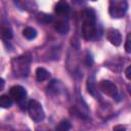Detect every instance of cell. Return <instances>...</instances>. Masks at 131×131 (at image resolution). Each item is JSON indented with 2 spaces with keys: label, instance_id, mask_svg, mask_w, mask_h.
I'll use <instances>...</instances> for the list:
<instances>
[{
  "label": "cell",
  "instance_id": "obj_11",
  "mask_svg": "<svg viewBox=\"0 0 131 131\" xmlns=\"http://www.w3.org/2000/svg\"><path fill=\"white\" fill-rule=\"evenodd\" d=\"M13 100L10 98L9 95H1L0 96V107L2 108H9L12 105Z\"/></svg>",
  "mask_w": 131,
  "mask_h": 131
},
{
  "label": "cell",
  "instance_id": "obj_5",
  "mask_svg": "<svg viewBox=\"0 0 131 131\" xmlns=\"http://www.w3.org/2000/svg\"><path fill=\"white\" fill-rule=\"evenodd\" d=\"M99 89L101 92H103L104 94H106L107 96L111 97H117L118 95V88L115 85V83H113L110 80H102L99 83Z\"/></svg>",
  "mask_w": 131,
  "mask_h": 131
},
{
  "label": "cell",
  "instance_id": "obj_15",
  "mask_svg": "<svg viewBox=\"0 0 131 131\" xmlns=\"http://www.w3.org/2000/svg\"><path fill=\"white\" fill-rule=\"evenodd\" d=\"M87 89H88V92H89L91 95H93V96L96 95V91H97V90H96L95 82L93 81V77L88 79V81H87Z\"/></svg>",
  "mask_w": 131,
  "mask_h": 131
},
{
  "label": "cell",
  "instance_id": "obj_10",
  "mask_svg": "<svg viewBox=\"0 0 131 131\" xmlns=\"http://www.w3.org/2000/svg\"><path fill=\"white\" fill-rule=\"evenodd\" d=\"M49 78H50V73L47 70H45L44 68H37V70H36V79L39 82L46 81Z\"/></svg>",
  "mask_w": 131,
  "mask_h": 131
},
{
  "label": "cell",
  "instance_id": "obj_6",
  "mask_svg": "<svg viewBox=\"0 0 131 131\" xmlns=\"http://www.w3.org/2000/svg\"><path fill=\"white\" fill-rule=\"evenodd\" d=\"M27 95V91L26 89L20 86V85H14L10 88V91H9V96L12 100H15V101H20L23 100Z\"/></svg>",
  "mask_w": 131,
  "mask_h": 131
},
{
  "label": "cell",
  "instance_id": "obj_16",
  "mask_svg": "<svg viewBox=\"0 0 131 131\" xmlns=\"http://www.w3.org/2000/svg\"><path fill=\"white\" fill-rule=\"evenodd\" d=\"M70 129H71V124L69 121H66V120L61 121L56 127V131H69Z\"/></svg>",
  "mask_w": 131,
  "mask_h": 131
},
{
  "label": "cell",
  "instance_id": "obj_8",
  "mask_svg": "<svg viewBox=\"0 0 131 131\" xmlns=\"http://www.w3.org/2000/svg\"><path fill=\"white\" fill-rule=\"evenodd\" d=\"M71 7L67 1H59L54 6V11L59 15H66L70 12Z\"/></svg>",
  "mask_w": 131,
  "mask_h": 131
},
{
  "label": "cell",
  "instance_id": "obj_4",
  "mask_svg": "<svg viewBox=\"0 0 131 131\" xmlns=\"http://www.w3.org/2000/svg\"><path fill=\"white\" fill-rule=\"evenodd\" d=\"M28 112H29L31 119L35 122H41L45 118L44 110H43L41 103L38 102L37 100L32 99L28 102Z\"/></svg>",
  "mask_w": 131,
  "mask_h": 131
},
{
  "label": "cell",
  "instance_id": "obj_17",
  "mask_svg": "<svg viewBox=\"0 0 131 131\" xmlns=\"http://www.w3.org/2000/svg\"><path fill=\"white\" fill-rule=\"evenodd\" d=\"M130 34L127 35V38H126V42H125V50L127 53H130L131 52V44H130Z\"/></svg>",
  "mask_w": 131,
  "mask_h": 131
},
{
  "label": "cell",
  "instance_id": "obj_7",
  "mask_svg": "<svg viewBox=\"0 0 131 131\" xmlns=\"http://www.w3.org/2000/svg\"><path fill=\"white\" fill-rule=\"evenodd\" d=\"M105 36H106V39L113 45H115V46L121 45V43H122V35H121V33L118 30L113 29V28H110V29L106 30Z\"/></svg>",
  "mask_w": 131,
  "mask_h": 131
},
{
  "label": "cell",
  "instance_id": "obj_2",
  "mask_svg": "<svg viewBox=\"0 0 131 131\" xmlns=\"http://www.w3.org/2000/svg\"><path fill=\"white\" fill-rule=\"evenodd\" d=\"M30 62L31 58L29 54H25L16 57L12 60V70L17 76H28L30 72Z\"/></svg>",
  "mask_w": 131,
  "mask_h": 131
},
{
  "label": "cell",
  "instance_id": "obj_13",
  "mask_svg": "<svg viewBox=\"0 0 131 131\" xmlns=\"http://www.w3.org/2000/svg\"><path fill=\"white\" fill-rule=\"evenodd\" d=\"M0 37L4 40H10L13 37L12 31L8 27H1L0 28Z\"/></svg>",
  "mask_w": 131,
  "mask_h": 131
},
{
  "label": "cell",
  "instance_id": "obj_3",
  "mask_svg": "<svg viewBox=\"0 0 131 131\" xmlns=\"http://www.w3.org/2000/svg\"><path fill=\"white\" fill-rule=\"evenodd\" d=\"M128 9V3L124 0H113L110 2L108 12L114 18H121Z\"/></svg>",
  "mask_w": 131,
  "mask_h": 131
},
{
  "label": "cell",
  "instance_id": "obj_19",
  "mask_svg": "<svg viewBox=\"0 0 131 131\" xmlns=\"http://www.w3.org/2000/svg\"><path fill=\"white\" fill-rule=\"evenodd\" d=\"M130 72H131V67L129 66V67L126 69V71H125V75H126V77H127V79H128V80H130V79H131Z\"/></svg>",
  "mask_w": 131,
  "mask_h": 131
},
{
  "label": "cell",
  "instance_id": "obj_9",
  "mask_svg": "<svg viewBox=\"0 0 131 131\" xmlns=\"http://www.w3.org/2000/svg\"><path fill=\"white\" fill-rule=\"evenodd\" d=\"M54 28L57 31V33H59L60 35H66L70 31V26H69L68 21H66V20H58V21H56Z\"/></svg>",
  "mask_w": 131,
  "mask_h": 131
},
{
  "label": "cell",
  "instance_id": "obj_12",
  "mask_svg": "<svg viewBox=\"0 0 131 131\" xmlns=\"http://www.w3.org/2000/svg\"><path fill=\"white\" fill-rule=\"evenodd\" d=\"M23 35L28 40H33V39H35L37 37V31L34 28H32V27H27L23 31Z\"/></svg>",
  "mask_w": 131,
  "mask_h": 131
},
{
  "label": "cell",
  "instance_id": "obj_18",
  "mask_svg": "<svg viewBox=\"0 0 131 131\" xmlns=\"http://www.w3.org/2000/svg\"><path fill=\"white\" fill-rule=\"evenodd\" d=\"M113 131H126V128L123 125H116L113 128Z\"/></svg>",
  "mask_w": 131,
  "mask_h": 131
},
{
  "label": "cell",
  "instance_id": "obj_20",
  "mask_svg": "<svg viewBox=\"0 0 131 131\" xmlns=\"http://www.w3.org/2000/svg\"><path fill=\"white\" fill-rule=\"evenodd\" d=\"M4 86H5V81H4V79H3V78H0V91H2V90H3Z\"/></svg>",
  "mask_w": 131,
  "mask_h": 131
},
{
  "label": "cell",
  "instance_id": "obj_14",
  "mask_svg": "<svg viewBox=\"0 0 131 131\" xmlns=\"http://www.w3.org/2000/svg\"><path fill=\"white\" fill-rule=\"evenodd\" d=\"M37 19L41 23H44V24H48V23H51L53 20V16L51 14H48V13H44V12H40L37 14Z\"/></svg>",
  "mask_w": 131,
  "mask_h": 131
},
{
  "label": "cell",
  "instance_id": "obj_1",
  "mask_svg": "<svg viewBox=\"0 0 131 131\" xmlns=\"http://www.w3.org/2000/svg\"><path fill=\"white\" fill-rule=\"evenodd\" d=\"M83 25L82 35L86 40H92L97 37V28L95 24V13L92 9H85L82 12Z\"/></svg>",
  "mask_w": 131,
  "mask_h": 131
}]
</instances>
